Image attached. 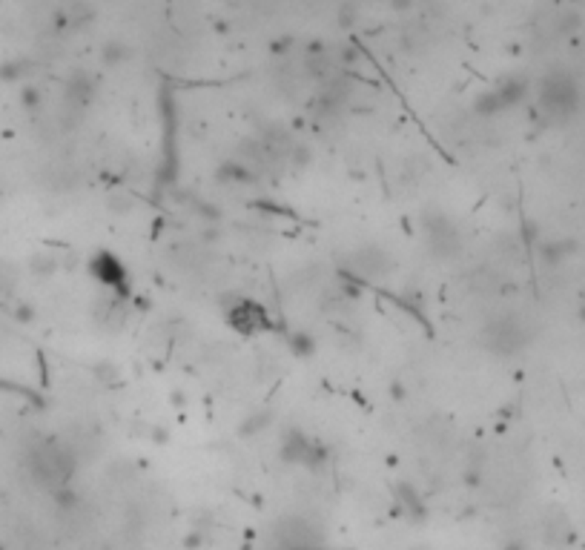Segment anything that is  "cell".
Instances as JSON below:
<instances>
[{"mask_svg":"<svg viewBox=\"0 0 585 550\" xmlns=\"http://www.w3.org/2000/svg\"><path fill=\"white\" fill-rule=\"evenodd\" d=\"M577 104V89L566 75H554L543 83V106L554 115H566Z\"/></svg>","mask_w":585,"mask_h":550,"instance_id":"6da1fadb","label":"cell"},{"mask_svg":"<svg viewBox=\"0 0 585 550\" xmlns=\"http://www.w3.org/2000/svg\"><path fill=\"white\" fill-rule=\"evenodd\" d=\"M92 270H95L98 281H104L106 286H121V284H127V273H124V267H121V261L115 258V255H109V252H104V255H98L95 261H92Z\"/></svg>","mask_w":585,"mask_h":550,"instance_id":"7a4b0ae2","label":"cell"}]
</instances>
